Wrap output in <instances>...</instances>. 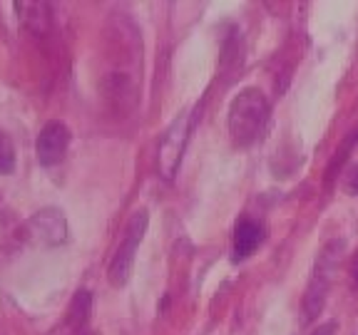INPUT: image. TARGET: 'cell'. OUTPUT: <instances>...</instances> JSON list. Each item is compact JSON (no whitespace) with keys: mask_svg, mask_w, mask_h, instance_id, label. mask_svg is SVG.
I'll use <instances>...</instances> for the list:
<instances>
[{"mask_svg":"<svg viewBox=\"0 0 358 335\" xmlns=\"http://www.w3.org/2000/svg\"><path fill=\"white\" fill-rule=\"evenodd\" d=\"M268 119V102L262 89L246 87L231 100L229 107V134L234 144L249 147L262 137V129Z\"/></svg>","mask_w":358,"mask_h":335,"instance_id":"obj_1","label":"cell"},{"mask_svg":"<svg viewBox=\"0 0 358 335\" xmlns=\"http://www.w3.org/2000/svg\"><path fill=\"white\" fill-rule=\"evenodd\" d=\"M343 244L341 239H334L321 248L319 258H316V266H313L311 281H308L306 298H303V313H306V320H313L324 311L326 296H329V288L334 283V274L338 271V263L343 256Z\"/></svg>","mask_w":358,"mask_h":335,"instance_id":"obj_2","label":"cell"},{"mask_svg":"<svg viewBox=\"0 0 358 335\" xmlns=\"http://www.w3.org/2000/svg\"><path fill=\"white\" fill-rule=\"evenodd\" d=\"M147 223H150L147 209H137L129 216L127 226H124V236L110 261V271H107V278H110V283L115 288H122L129 281V274H132V266H134V253H137V248H140L142 239L147 234Z\"/></svg>","mask_w":358,"mask_h":335,"instance_id":"obj_3","label":"cell"},{"mask_svg":"<svg viewBox=\"0 0 358 335\" xmlns=\"http://www.w3.org/2000/svg\"><path fill=\"white\" fill-rule=\"evenodd\" d=\"M189 132H192V117L185 112V114H179V117L169 124L162 142H159L157 164H159V174H162L167 181H172L179 164H182L185 147H187V142H189Z\"/></svg>","mask_w":358,"mask_h":335,"instance_id":"obj_4","label":"cell"},{"mask_svg":"<svg viewBox=\"0 0 358 335\" xmlns=\"http://www.w3.org/2000/svg\"><path fill=\"white\" fill-rule=\"evenodd\" d=\"M22 236L35 244L45 246H57L67 241V221L62 216V211L57 209H43L33 218H28V223L22 226Z\"/></svg>","mask_w":358,"mask_h":335,"instance_id":"obj_5","label":"cell"},{"mask_svg":"<svg viewBox=\"0 0 358 335\" xmlns=\"http://www.w3.org/2000/svg\"><path fill=\"white\" fill-rule=\"evenodd\" d=\"M67 147H70V129L65 122H48L38 134V142H35V154H38V162L43 167H52V164L62 162Z\"/></svg>","mask_w":358,"mask_h":335,"instance_id":"obj_6","label":"cell"},{"mask_svg":"<svg viewBox=\"0 0 358 335\" xmlns=\"http://www.w3.org/2000/svg\"><path fill=\"white\" fill-rule=\"evenodd\" d=\"M264 241V226L254 218L244 216L234 226V261H244L259 248Z\"/></svg>","mask_w":358,"mask_h":335,"instance_id":"obj_7","label":"cell"},{"mask_svg":"<svg viewBox=\"0 0 358 335\" xmlns=\"http://www.w3.org/2000/svg\"><path fill=\"white\" fill-rule=\"evenodd\" d=\"M15 169V147L8 132L0 129V174H13Z\"/></svg>","mask_w":358,"mask_h":335,"instance_id":"obj_8","label":"cell"},{"mask_svg":"<svg viewBox=\"0 0 358 335\" xmlns=\"http://www.w3.org/2000/svg\"><path fill=\"white\" fill-rule=\"evenodd\" d=\"M358 142V129H353L351 134H348V140L341 144V149H336V156L331 159V164H329V179H334L336 177V167L341 169V164L346 162V156H348V151L353 149V144Z\"/></svg>","mask_w":358,"mask_h":335,"instance_id":"obj_9","label":"cell"},{"mask_svg":"<svg viewBox=\"0 0 358 335\" xmlns=\"http://www.w3.org/2000/svg\"><path fill=\"white\" fill-rule=\"evenodd\" d=\"M343 189H346L351 196H358V162L346 172V179H343Z\"/></svg>","mask_w":358,"mask_h":335,"instance_id":"obj_10","label":"cell"},{"mask_svg":"<svg viewBox=\"0 0 358 335\" xmlns=\"http://www.w3.org/2000/svg\"><path fill=\"white\" fill-rule=\"evenodd\" d=\"M336 330H338V325H336L334 320H329V323L319 325V330H316L313 335H336Z\"/></svg>","mask_w":358,"mask_h":335,"instance_id":"obj_11","label":"cell"},{"mask_svg":"<svg viewBox=\"0 0 358 335\" xmlns=\"http://www.w3.org/2000/svg\"><path fill=\"white\" fill-rule=\"evenodd\" d=\"M351 283H353V288H358V251L351 261Z\"/></svg>","mask_w":358,"mask_h":335,"instance_id":"obj_12","label":"cell"}]
</instances>
